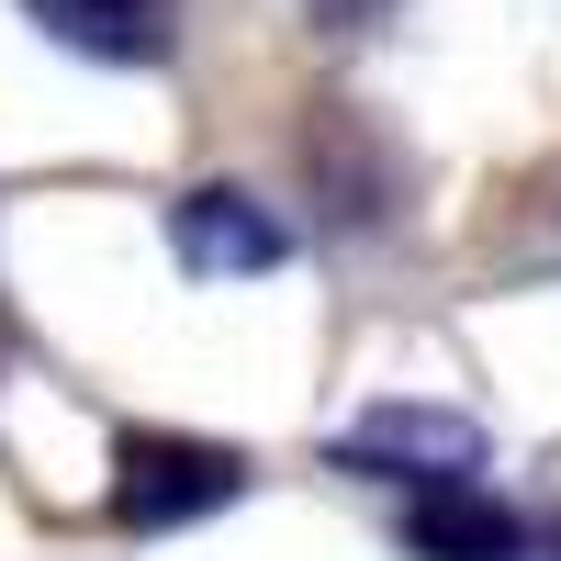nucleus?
<instances>
[{
  "label": "nucleus",
  "mask_w": 561,
  "mask_h": 561,
  "mask_svg": "<svg viewBox=\"0 0 561 561\" xmlns=\"http://www.w3.org/2000/svg\"><path fill=\"white\" fill-rule=\"evenodd\" d=\"M248 494V460L214 449V438H135L124 449V483H113V517L124 528H192L214 505Z\"/></svg>",
  "instance_id": "obj_1"
},
{
  "label": "nucleus",
  "mask_w": 561,
  "mask_h": 561,
  "mask_svg": "<svg viewBox=\"0 0 561 561\" xmlns=\"http://www.w3.org/2000/svg\"><path fill=\"white\" fill-rule=\"evenodd\" d=\"M348 472L370 483H449V472H483V427L472 415H438V404H382V415H359V427L337 438Z\"/></svg>",
  "instance_id": "obj_2"
},
{
  "label": "nucleus",
  "mask_w": 561,
  "mask_h": 561,
  "mask_svg": "<svg viewBox=\"0 0 561 561\" xmlns=\"http://www.w3.org/2000/svg\"><path fill=\"white\" fill-rule=\"evenodd\" d=\"M404 550L415 561H528V517L505 494H483L472 472H449L404 494Z\"/></svg>",
  "instance_id": "obj_3"
},
{
  "label": "nucleus",
  "mask_w": 561,
  "mask_h": 561,
  "mask_svg": "<svg viewBox=\"0 0 561 561\" xmlns=\"http://www.w3.org/2000/svg\"><path fill=\"white\" fill-rule=\"evenodd\" d=\"M169 248H180V270H192V280H270L293 237H280L248 192H225V180H214V192H180Z\"/></svg>",
  "instance_id": "obj_4"
},
{
  "label": "nucleus",
  "mask_w": 561,
  "mask_h": 561,
  "mask_svg": "<svg viewBox=\"0 0 561 561\" xmlns=\"http://www.w3.org/2000/svg\"><path fill=\"white\" fill-rule=\"evenodd\" d=\"M23 12L68 57H102V68H158L180 45V0H23Z\"/></svg>",
  "instance_id": "obj_5"
},
{
  "label": "nucleus",
  "mask_w": 561,
  "mask_h": 561,
  "mask_svg": "<svg viewBox=\"0 0 561 561\" xmlns=\"http://www.w3.org/2000/svg\"><path fill=\"white\" fill-rule=\"evenodd\" d=\"M304 12H314L325 34H370V23H382V12H393V0H304Z\"/></svg>",
  "instance_id": "obj_6"
}]
</instances>
